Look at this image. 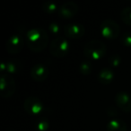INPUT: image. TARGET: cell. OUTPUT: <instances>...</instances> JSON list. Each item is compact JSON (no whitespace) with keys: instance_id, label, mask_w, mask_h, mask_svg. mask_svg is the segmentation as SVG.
<instances>
[{"instance_id":"obj_1","label":"cell","mask_w":131,"mask_h":131,"mask_svg":"<svg viewBox=\"0 0 131 131\" xmlns=\"http://www.w3.org/2000/svg\"><path fill=\"white\" fill-rule=\"evenodd\" d=\"M49 35L42 28H32L26 34L27 46L33 52H41L49 44Z\"/></svg>"},{"instance_id":"obj_2","label":"cell","mask_w":131,"mask_h":131,"mask_svg":"<svg viewBox=\"0 0 131 131\" xmlns=\"http://www.w3.org/2000/svg\"><path fill=\"white\" fill-rule=\"evenodd\" d=\"M107 52V47L105 43L101 40H90L84 45V55L91 60H99L105 56Z\"/></svg>"},{"instance_id":"obj_3","label":"cell","mask_w":131,"mask_h":131,"mask_svg":"<svg viewBox=\"0 0 131 131\" xmlns=\"http://www.w3.org/2000/svg\"><path fill=\"white\" fill-rule=\"evenodd\" d=\"M70 43L65 37L57 36L51 41L49 47V52L56 58H63L70 50Z\"/></svg>"},{"instance_id":"obj_4","label":"cell","mask_w":131,"mask_h":131,"mask_svg":"<svg viewBox=\"0 0 131 131\" xmlns=\"http://www.w3.org/2000/svg\"><path fill=\"white\" fill-rule=\"evenodd\" d=\"M16 84L11 75L7 73L0 75V96L3 98H9L15 93Z\"/></svg>"},{"instance_id":"obj_5","label":"cell","mask_w":131,"mask_h":131,"mask_svg":"<svg viewBox=\"0 0 131 131\" xmlns=\"http://www.w3.org/2000/svg\"><path fill=\"white\" fill-rule=\"evenodd\" d=\"M100 32L104 38L113 40L118 37L120 32V27L115 21L111 19H106L101 24Z\"/></svg>"},{"instance_id":"obj_6","label":"cell","mask_w":131,"mask_h":131,"mask_svg":"<svg viewBox=\"0 0 131 131\" xmlns=\"http://www.w3.org/2000/svg\"><path fill=\"white\" fill-rule=\"evenodd\" d=\"M24 109L28 114L31 116H36L42 113L44 110V104L38 97L29 96L24 100Z\"/></svg>"},{"instance_id":"obj_7","label":"cell","mask_w":131,"mask_h":131,"mask_svg":"<svg viewBox=\"0 0 131 131\" xmlns=\"http://www.w3.org/2000/svg\"><path fill=\"white\" fill-rule=\"evenodd\" d=\"M79 7L74 1H67L59 6L58 15L62 19H70L77 14Z\"/></svg>"},{"instance_id":"obj_8","label":"cell","mask_w":131,"mask_h":131,"mask_svg":"<svg viewBox=\"0 0 131 131\" xmlns=\"http://www.w3.org/2000/svg\"><path fill=\"white\" fill-rule=\"evenodd\" d=\"M64 33L67 37L71 39H79L85 33V28L79 23H69L63 27Z\"/></svg>"},{"instance_id":"obj_9","label":"cell","mask_w":131,"mask_h":131,"mask_svg":"<svg viewBox=\"0 0 131 131\" xmlns=\"http://www.w3.org/2000/svg\"><path fill=\"white\" fill-rule=\"evenodd\" d=\"M24 40L20 34H13L8 38L6 49L9 54H18L24 48Z\"/></svg>"},{"instance_id":"obj_10","label":"cell","mask_w":131,"mask_h":131,"mask_svg":"<svg viewBox=\"0 0 131 131\" xmlns=\"http://www.w3.org/2000/svg\"><path fill=\"white\" fill-rule=\"evenodd\" d=\"M115 103L116 105L126 113L131 112V96L125 91H120L115 95Z\"/></svg>"},{"instance_id":"obj_11","label":"cell","mask_w":131,"mask_h":131,"mask_svg":"<svg viewBox=\"0 0 131 131\" xmlns=\"http://www.w3.org/2000/svg\"><path fill=\"white\" fill-rule=\"evenodd\" d=\"M31 77L37 82H42L46 80L49 75V69L43 63H38L34 65L31 69Z\"/></svg>"},{"instance_id":"obj_12","label":"cell","mask_w":131,"mask_h":131,"mask_svg":"<svg viewBox=\"0 0 131 131\" xmlns=\"http://www.w3.org/2000/svg\"><path fill=\"white\" fill-rule=\"evenodd\" d=\"M114 77L115 74L112 69H111L110 68H103L98 72L97 79H98L99 83L106 85V84H109L110 83L112 82Z\"/></svg>"},{"instance_id":"obj_13","label":"cell","mask_w":131,"mask_h":131,"mask_svg":"<svg viewBox=\"0 0 131 131\" xmlns=\"http://www.w3.org/2000/svg\"><path fill=\"white\" fill-rule=\"evenodd\" d=\"M107 131H127V126L123 120L118 118H112L107 123Z\"/></svg>"},{"instance_id":"obj_14","label":"cell","mask_w":131,"mask_h":131,"mask_svg":"<svg viewBox=\"0 0 131 131\" xmlns=\"http://www.w3.org/2000/svg\"><path fill=\"white\" fill-rule=\"evenodd\" d=\"M6 64V73L9 75L17 74L22 69V63L17 59H10L5 61Z\"/></svg>"},{"instance_id":"obj_15","label":"cell","mask_w":131,"mask_h":131,"mask_svg":"<svg viewBox=\"0 0 131 131\" xmlns=\"http://www.w3.org/2000/svg\"><path fill=\"white\" fill-rule=\"evenodd\" d=\"M58 8H59V6L54 1H45L42 4V9H43V11L45 13L49 14V15L58 14Z\"/></svg>"},{"instance_id":"obj_16","label":"cell","mask_w":131,"mask_h":131,"mask_svg":"<svg viewBox=\"0 0 131 131\" xmlns=\"http://www.w3.org/2000/svg\"><path fill=\"white\" fill-rule=\"evenodd\" d=\"M93 64L89 60H84L79 65V71L84 75H90L92 73V71H93Z\"/></svg>"},{"instance_id":"obj_17","label":"cell","mask_w":131,"mask_h":131,"mask_svg":"<svg viewBox=\"0 0 131 131\" xmlns=\"http://www.w3.org/2000/svg\"><path fill=\"white\" fill-rule=\"evenodd\" d=\"M120 16L124 24L131 26V6H127L122 9Z\"/></svg>"},{"instance_id":"obj_18","label":"cell","mask_w":131,"mask_h":131,"mask_svg":"<svg viewBox=\"0 0 131 131\" xmlns=\"http://www.w3.org/2000/svg\"><path fill=\"white\" fill-rule=\"evenodd\" d=\"M35 127L38 131H47L49 127V122L46 118H41L37 120Z\"/></svg>"},{"instance_id":"obj_19","label":"cell","mask_w":131,"mask_h":131,"mask_svg":"<svg viewBox=\"0 0 131 131\" xmlns=\"http://www.w3.org/2000/svg\"><path fill=\"white\" fill-rule=\"evenodd\" d=\"M109 63L111 67L117 68L121 63V57L118 54H113L109 58Z\"/></svg>"},{"instance_id":"obj_20","label":"cell","mask_w":131,"mask_h":131,"mask_svg":"<svg viewBox=\"0 0 131 131\" xmlns=\"http://www.w3.org/2000/svg\"><path fill=\"white\" fill-rule=\"evenodd\" d=\"M120 41L126 47H131V31H126L120 37Z\"/></svg>"},{"instance_id":"obj_21","label":"cell","mask_w":131,"mask_h":131,"mask_svg":"<svg viewBox=\"0 0 131 131\" xmlns=\"http://www.w3.org/2000/svg\"><path fill=\"white\" fill-rule=\"evenodd\" d=\"M49 30L53 35H58L60 32V27L56 22H52L49 24Z\"/></svg>"},{"instance_id":"obj_22","label":"cell","mask_w":131,"mask_h":131,"mask_svg":"<svg viewBox=\"0 0 131 131\" xmlns=\"http://www.w3.org/2000/svg\"><path fill=\"white\" fill-rule=\"evenodd\" d=\"M6 131H13V130H6Z\"/></svg>"}]
</instances>
